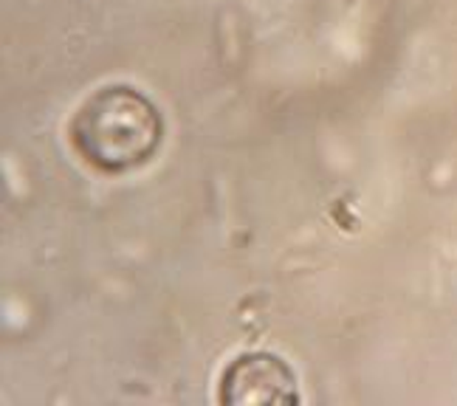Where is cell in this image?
<instances>
[{"label": "cell", "instance_id": "cell-1", "mask_svg": "<svg viewBox=\"0 0 457 406\" xmlns=\"http://www.w3.org/2000/svg\"><path fill=\"white\" fill-rule=\"evenodd\" d=\"M74 141L87 162L102 170L136 167L158 145V116L130 87H108L79 111Z\"/></svg>", "mask_w": 457, "mask_h": 406}, {"label": "cell", "instance_id": "cell-2", "mask_svg": "<svg viewBox=\"0 0 457 406\" xmlns=\"http://www.w3.org/2000/svg\"><path fill=\"white\" fill-rule=\"evenodd\" d=\"M218 398L223 403H288L296 401V381L288 364L271 352H249L223 369Z\"/></svg>", "mask_w": 457, "mask_h": 406}]
</instances>
